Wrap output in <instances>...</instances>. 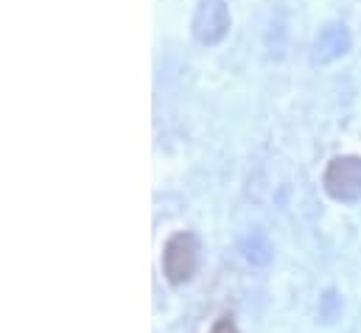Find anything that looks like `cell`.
Wrapping results in <instances>:
<instances>
[{"label": "cell", "instance_id": "6da1fadb", "mask_svg": "<svg viewBox=\"0 0 361 333\" xmlns=\"http://www.w3.org/2000/svg\"><path fill=\"white\" fill-rule=\"evenodd\" d=\"M322 185H325L328 196L336 199V202L361 199V157H356V155L334 157L325 168Z\"/></svg>", "mask_w": 361, "mask_h": 333}, {"label": "cell", "instance_id": "7a4b0ae2", "mask_svg": "<svg viewBox=\"0 0 361 333\" xmlns=\"http://www.w3.org/2000/svg\"><path fill=\"white\" fill-rule=\"evenodd\" d=\"M199 266V241L193 233H174L166 244L163 252V272L169 277V283L180 286L193 277Z\"/></svg>", "mask_w": 361, "mask_h": 333}, {"label": "cell", "instance_id": "3957f363", "mask_svg": "<svg viewBox=\"0 0 361 333\" xmlns=\"http://www.w3.org/2000/svg\"><path fill=\"white\" fill-rule=\"evenodd\" d=\"M190 31L196 37V42L202 45H216L224 40V34L230 31V8L224 0H199Z\"/></svg>", "mask_w": 361, "mask_h": 333}, {"label": "cell", "instance_id": "277c9868", "mask_svg": "<svg viewBox=\"0 0 361 333\" xmlns=\"http://www.w3.org/2000/svg\"><path fill=\"white\" fill-rule=\"evenodd\" d=\"M350 48V34L345 25L339 23H331L325 25L319 34H317V42H314V59L317 62H331V59H339L342 54H348Z\"/></svg>", "mask_w": 361, "mask_h": 333}, {"label": "cell", "instance_id": "5b68a950", "mask_svg": "<svg viewBox=\"0 0 361 333\" xmlns=\"http://www.w3.org/2000/svg\"><path fill=\"white\" fill-rule=\"evenodd\" d=\"M247 258L252 263H267L269 260V244L264 236H252V244L247 247Z\"/></svg>", "mask_w": 361, "mask_h": 333}, {"label": "cell", "instance_id": "8992f818", "mask_svg": "<svg viewBox=\"0 0 361 333\" xmlns=\"http://www.w3.org/2000/svg\"><path fill=\"white\" fill-rule=\"evenodd\" d=\"M210 333H238V328H235L233 317H221V320L213 325V331H210Z\"/></svg>", "mask_w": 361, "mask_h": 333}]
</instances>
